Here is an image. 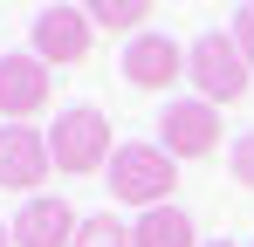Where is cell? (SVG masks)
I'll list each match as a JSON object with an SVG mask.
<instances>
[{
    "label": "cell",
    "instance_id": "1",
    "mask_svg": "<svg viewBox=\"0 0 254 247\" xmlns=\"http://www.w3.org/2000/svg\"><path fill=\"white\" fill-rule=\"evenodd\" d=\"M103 179H110V199H124V206H137V213H151V206H172L179 158H172L165 144H117V158L103 165Z\"/></svg>",
    "mask_w": 254,
    "mask_h": 247
},
{
    "label": "cell",
    "instance_id": "2",
    "mask_svg": "<svg viewBox=\"0 0 254 247\" xmlns=\"http://www.w3.org/2000/svg\"><path fill=\"white\" fill-rule=\"evenodd\" d=\"M48 151H55V172H69V179L103 172V165L117 158V144H110V117H103L96 103H69L62 117L48 124Z\"/></svg>",
    "mask_w": 254,
    "mask_h": 247
},
{
    "label": "cell",
    "instance_id": "3",
    "mask_svg": "<svg viewBox=\"0 0 254 247\" xmlns=\"http://www.w3.org/2000/svg\"><path fill=\"white\" fill-rule=\"evenodd\" d=\"M186 76H192V89L206 96V103H241L254 82V62L241 55V41L234 35H199L192 48H186Z\"/></svg>",
    "mask_w": 254,
    "mask_h": 247
},
{
    "label": "cell",
    "instance_id": "4",
    "mask_svg": "<svg viewBox=\"0 0 254 247\" xmlns=\"http://www.w3.org/2000/svg\"><path fill=\"white\" fill-rule=\"evenodd\" d=\"M48 96H55V69H48L35 48H14V55H0V117H42Z\"/></svg>",
    "mask_w": 254,
    "mask_h": 247
},
{
    "label": "cell",
    "instance_id": "5",
    "mask_svg": "<svg viewBox=\"0 0 254 247\" xmlns=\"http://www.w3.org/2000/svg\"><path fill=\"white\" fill-rule=\"evenodd\" d=\"M28 48L42 55L48 69L89 62V48H96V21H89L83 7H48V14H35V35H28Z\"/></svg>",
    "mask_w": 254,
    "mask_h": 247
},
{
    "label": "cell",
    "instance_id": "6",
    "mask_svg": "<svg viewBox=\"0 0 254 247\" xmlns=\"http://www.w3.org/2000/svg\"><path fill=\"white\" fill-rule=\"evenodd\" d=\"M158 144H165L172 158H213L220 151V103H206V96L172 103L165 117H158Z\"/></svg>",
    "mask_w": 254,
    "mask_h": 247
},
{
    "label": "cell",
    "instance_id": "7",
    "mask_svg": "<svg viewBox=\"0 0 254 247\" xmlns=\"http://www.w3.org/2000/svg\"><path fill=\"white\" fill-rule=\"evenodd\" d=\"M48 165H55V151H48V137L35 124H0V185L7 192H28L35 199V185L48 179Z\"/></svg>",
    "mask_w": 254,
    "mask_h": 247
},
{
    "label": "cell",
    "instance_id": "8",
    "mask_svg": "<svg viewBox=\"0 0 254 247\" xmlns=\"http://www.w3.org/2000/svg\"><path fill=\"white\" fill-rule=\"evenodd\" d=\"M7 227H14V247H76V227L83 220H76V206L62 199V192H35Z\"/></svg>",
    "mask_w": 254,
    "mask_h": 247
},
{
    "label": "cell",
    "instance_id": "9",
    "mask_svg": "<svg viewBox=\"0 0 254 247\" xmlns=\"http://www.w3.org/2000/svg\"><path fill=\"white\" fill-rule=\"evenodd\" d=\"M179 76H186V48L172 35H130V48H124V82L130 89H172Z\"/></svg>",
    "mask_w": 254,
    "mask_h": 247
},
{
    "label": "cell",
    "instance_id": "10",
    "mask_svg": "<svg viewBox=\"0 0 254 247\" xmlns=\"http://www.w3.org/2000/svg\"><path fill=\"white\" fill-rule=\"evenodd\" d=\"M130 247H206V241H199V227H192L179 206H151V213H137Z\"/></svg>",
    "mask_w": 254,
    "mask_h": 247
},
{
    "label": "cell",
    "instance_id": "11",
    "mask_svg": "<svg viewBox=\"0 0 254 247\" xmlns=\"http://www.w3.org/2000/svg\"><path fill=\"white\" fill-rule=\"evenodd\" d=\"M83 14L103 28V35H144L151 0H83Z\"/></svg>",
    "mask_w": 254,
    "mask_h": 247
},
{
    "label": "cell",
    "instance_id": "12",
    "mask_svg": "<svg viewBox=\"0 0 254 247\" xmlns=\"http://www.w3.org/2000/svg\"><path fill=\"white\" fill-rule=\"evenodd\" d=\"M76 247H130V227L117 213H89L83 227H76Z\"/></svg>",
    "mask_w": 254,
    "mask_h": 247
},
{
    "label": "cell",
    "instance_id": "13",
    "mask_svg": "<svg viewBox=\"0 0 254 247\" xmlns=\"http://www.w3.org/2000/svg\"><path fill=\"white\" fill-rule=\"evenodd\" d=\"M234 179H241V185L254 192V130L241 137V144H234Z\"/></svg>",
    "mask_w": 254,
    "mask_h": 247
},
{
    "label": "cell",
    "instance_id": "14",
    "mask_svg": "<svg viewBox=\"0 0 254 247\" xmlns=\"http://www.w3.org/2000/svg\"><path fill=\"white\" fill-rule=\"evenodd\" d=\"M234 41H241V55L254 62V0L241 7V14H234Z\"/></svg>",
    "mask_w": 254,
    "mask_h": 247
},
{
    "label": "cell",
    "instance_id": "15",
    "mask_svg": "<svg viewBox=\"0 0 254 247\" xmlns=\"http://www.w3.org/2000/svg\"><path fill=\"white\" fill-rule=\"evenodd\" d=\"M0 247H14V227H7V220H0Z\"/></svg>",
    "mask_w": 254,
    "mask_h": 247
},
{
    "label": "cell",
    "instance_id": "16",
    "mask_svg": "<svg viewBox=\"0 0 254 247\" xmlns=\"http://www.w3.org/2000/svg\"><path fill=\"white\" fill-rule=\"evenodd\" d=\"M206 247H234V241H206Z\"/></svg>",
    "mask_w": 254,
    "mask_h": 247
}]
</instances>
